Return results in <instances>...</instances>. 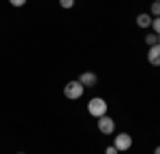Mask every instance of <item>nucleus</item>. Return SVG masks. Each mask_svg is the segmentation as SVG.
I'll return each instance as SVG.
<instances>
[{
	"mask_svg": "<svg viewBox=\"0 0 160 154\" xmlns=\"http://www.w3.org/2000/svg\"><path fill=\"white\" fill-rule=\"evenodd\" d=\"M154 2H160V0H154Z\"/></svg>",
	"mask_w": 160,
	"mask_h": 154,
	"instance_id": "15",
	"label": "nucleus"
},
{
	"mask_svg": "<svg viewBox=\"0 0 160 154\" xmlns=\"http://www.w3.org/2000/svg\"><path fill=\"white\" fill-rule=\"evenodd\" d=\"M79 84H81L83 88H92V86H96V75L88 71V73H83V75L79 77Z\"/></svg>",
	"mask_w": 160,
	"mask_h": 154,
	"instance_id": "6",
	"label": "nucleus"
},
{
	"mask_svg": "<svg viewBox=\"0 0 160 154\" xmlns=\"http://www.w3.org/2000/svg\"><path fill=\"white\" fill-rule=\"evenodd\" d=\"M19 154H22V152H19Z\"/></svg>",
	"mask_w": 160,
	"mask_h": 154,
	"instance_id": "16",
	"label": "nucleus"
},
{
	"mask_svg": "<svg viewBox=\"0 0 160 154\" xmlns=\"http://www.w3.org/2000/svg\"><path fill=\"white\" fill-rule=\"evenodd\" d=\"M81 94H83V86H81L79 81H68V84L64 86V96H66V99H71V101L79 99Z\"/></svg>",
	"mask_w": 160,
	"mask_h": 154,
	"instance_id": "2",
	"label": "nucleus"
},
{
	"mask_svg": "<svg viewBox=\"0 0 160 154\" xmlns=\"http://www.w3.org/2000/svg\"><path fill=\"white\" fill-rule=\"evenodd\" d=\"M152 15L154 17H160V2H154L152 4Z\"/></svg>",
	"mask_w": 160,
	"mask_h": 154,
	"instance_id": "8",
	"label": "nucleus"
},
{
	"mask_svg": "<svg viewBox=\"0 0 160 154\" xmlns=\"http://www.w3.org/2000/svg\"><path fill=\"white\" fill-rule=\"evenodd\" d=\"M154 154H160V146H158V148H156V150H154Z\"/></svg>",
	"mask_w": 160,
	"mask_h": 154,
	"instance_id": "14",
	"label": "nucleus"
},
{
	"mask_svg": "<svg viewBox=\"0 0 160 154\" xmlns=\"http://www.w3.org/2000/svg\"><path fill=\"white\" fill-rule=\"evenodd\" d=\"M105 154H118V148H115V146H109V148L105 150Z\"/></svg>",
	"mask_w": 160,
	"mask_h": 154,
	"instance_id": "13",
	"label": "nucleus"
},
{
	"mask_svg": "<svg viewBox=\"0 0 160 154\" xmlns=\"http://www.w3.org/2000/svg\"><path fill=\"white\" fill-rule=\"evenodd\" d=\"M152 26H154V32H156V34H160V17H154Z\"/></svg>",
	"mask_w": 160,
	"mask_h": 154,
	"instance_id": "9",
	"label": "nucleus"
},
{
	"mask_svg": "<svg viewBox=\"0 0 160 154\" xmlns=\"http://www.w3.org/2000/svg\"><path fill=\"white\" fill-rule=\"evenodd\" d=\"M88 111L94 116V118H100V116L107 114V101H102L100 96H94L92 101L88 103Z\"/></svg>",
	"mask_w": 160,
	"mask_h": 154,
	"instance_id": "1",
	"label": "nucleus"
},
{
	"mask_svg": "<svg viewBox=\"0 0 160 154\" xmlns=\"http://www.w3.org/2000/svg\"><path fill=\"white\" fill-rule=\"evenodd\" d=\"M9 2H11L13 7H24L26 4V0H9Z\"/></svg>",
	"mask_w": 160,
	"mask_h": 154,
	"instance_id": "12",
	"label": "nucleus"
},
{
	"mask_svg": "<svg viewBox=\"0 0 160 154\" xmlns=\"http://www.w3.org/2000/svg\"><path fill=\"white\" fill-rule=\"evenodd\" d=\"M113 146L118 148V152H126V150H130V146H132V137H130L128 133H120V135H115Z\"/></svg>",
	"mask_w": 160,
	"mask_h": 154,
	"instance_id": "3",
	"label": "nucleus"
},
{
	"mask_svg": "<svg viewBox=\"0 0 160 154\" xmlns=\"http://www.w3.org/2000/svg\"><path fill=\"white\" fill-rule=\"evenodd\" d=\"M73 4H75V0H60V7H62V9H71Z\"/></svg>",
	"mask_w": 160,
	"mask_h": 154,
	"instance_id": "10",
	"label": "nucleus"
},
{
	"mask_svg": "<svg viewBox=\"0 0 160 154\" xmlns=\"http://www.w3.org/2000/svg\"><path fill=\"white\" fill-rule=\"evenodd\" d=\"M113 128H115V122H113L107 114L98 118V131L102 133V135H111V133H113Z\"/></svg>",
	"mask_w": 160,
	"mask_h": 154,
	"instance_id": "4",
	"label": "nucleus"
},
{
	"mask_svg": "<svg viewBox=\"0 0 160 154\" xmlns=\"http://www.w3.org/2000/svg\"><path fill=\"white\" fill-rule=\"evenodd\" d=\"M137 24L141 26V28H149V26H152V15H148V13L137 15Z\"/></svg>",
	"mask_w": 160,
	"mask_h": 154,
	"instance_id": "7",
	"label": "nucleus"
},
{
	"mask_svg": "<svg viewBox=\"0 0 160 154\" xmlns=\"http://www.w3.org/2000/svg\"><path fill=\"white\" fill-rule=\"evenodd\" d=\"M148 60H149V64H154V66H160V45H152V47H149Z\"/></svg>",
	"mask_w": 160,
	"mask_h": 154,
	"instance_id": "5",
	"label": "nucleus"
},
{
	"mask_svg": "<svg viewBox=\"0 0 160 154\" xmlns=\"http://www.w3.org/2000/svg\"><path fill=\"white\" fill-rule=\"evenodd\" d=\"M145 41L149 43V47H152V45H156V37H154V34H148V37H145Z\"/></svg>",
	"mask_w": 160,
	"mask_h": 154,
	"instance_id": "11",
	"label": "nucleus"
}]
</instances>
